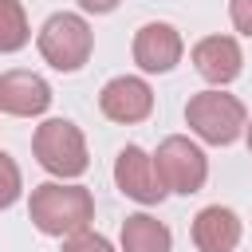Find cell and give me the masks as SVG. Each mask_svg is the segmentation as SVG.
<instances>
[{"label": "cell", "instance_id": "cell-1", "mask_svg": "<svg viewBox=\"0 0 252 252\" xmlns=\"http://www.w3.org/2000/svg\"><path fill=\"white\" fill-rule=\"evenodd\" d=\"M28 213H32V224H35L43 236L67 240V236L91 228V220H94V197H91V189H83V185L47 181V185H35V189H32Z\"/></svg>", "mask_w": 252, "mask_h": 252}, {"label": "cell", "instance_id": "cell-2", "mask_svg": "<svg viewBox=\"0 0 252 252\" xmlns=\"http://www.w3.org/2000/svg\"><path fill=\"white\" fill-rule=\"evenodd\" d=\"M185 122L189 130L209 142V146H232L244 130H248V110L236 94H224V91H201L189 98L185 106Z\"/></svg>", "mask_w": 252, "mask_h": 252}, {"label": "cell", "instance_id": "cell-3", "mask_svg": "<svg viewBox=\"0 0 252 252\" xmlns=\"http://www.w3.org/2000/svg\"><path fill=\"white\" fill-rule=\"evenodd\" d=\"M35 47L43 55V63H51L55 71H79L87 59H91V47H94V32L83 16L75 12H55L43 20L39 35H35Z\"/></svg>", "mask_w": 252, "mask_h": 252}, {"label": "cell", "instance_id": "cell-4", "mask_svg": "<svg viewBox=\"0 0 252 252\" xmlns=\"http://www.w3.org/2000/svg\"><path fill=\"white\" fill-rule=\"evenodd\" d=\"M32 154L35 161L55 173V177H79L87 173L91 158H87V138L75 122L67 118H47L35 126V138H32Z\"/></svg>", "mask_w": 252, "mask_h": 252}, {"label": "cell", "instance_id": "cell-5", "mask_svg": "<svg viewBox=\"0 0 252 252\" xmlns=\"http://www.w3.org/2000/svg\"><path fill=\"white\" fill-rule=\"evenodd\" d=\"M154 165H158V177H161L165 193H185V197H189V193H197V189L205 185V177H209V158H205V150H201L197 142L181 138V134H173V138H165V142L158 146Z\"/></svg>", "mask_w": 252, "mask_h": 252}, {"label": "cell", "instance_id": "cell-6", "mask_svg": "<svg viewBox=\"0 0 252 252\" xmlns=\"http://www.w3.org/2000/svg\"><path fill=\"white\" fill-rule=\"evenodd\" d=\"M181 51H185V43H181L177 28L165 24V20H150V24H142L138 35H134V63H138L146 75H165V71H173V67L181 63Z\"/></svg>", "mask_w": 252, "mask_h": 252}, {"label": "cell", "instance_id": "cell-7", "mask_svg": "<svg viewBox=\"0 0 252 252\" xmlns=\"http://www.w3.org/2000/svg\"><path fill=\"white\" fill-rule=\"evenodd\" d=\"M114 185L130 201H138V205H158L165 197V185L158 177V165H154V158L142 146H126L114 158Z\"/></svg>", "mask_w": 252, "mask_h": 252}, {"label": "cell", "instance_id": "cell-8", "mask_svg": "<svg viewBox=\"0 0 252 252\" xmlns=\"http://www.w3.org/2000/svg\"><path fill=\"white\" fill-rule=\"evenodd\" d=\"M98 110L110 118V122H142V118H150V110H154V91H150V83L146 79H138V75H118V79H110L106 87H102V94H98Z\"/></svg>", "mask_w": 252, "mask_h": 252}, {"label": "cell", "instance_id": "cell-9", "mask_svg": "<svg viewBox=\"0 0 252 252\" xmlns=\"http://www.w3.org/2000/svg\"><path fill=\"white\" fill-rule=\"evenodd\" d=\"M51 106V87L43 75L35 71H4L0 75V110L12 114V118H35Z\"/></svg>", "mask_w": 252, "mask_h": 252}, {"label": "cell", "instance_id": "cell-10", "mask_svg": "<svg viewBox=\"0 0 252 252\" xmlns=\"http://www.w3.org/2000/svg\"><path fill=\"white\" fill-rule=\"evenodd\" d=\"M193 67L201 79H209L213 87H224L240 75L244 67V55H240V43L232 35H205L197 47H193Z\"/></svg>", "mask_w": 252, "mask_h": 252}, {"label": "cell", "instance_id": "cell-11", "mask_svg": "<svg viewBox=\"0 0 252 252\" xmlns=\"http://www.w3.org/2000/svg\"><path fill=\"white\" fill-rule=\"evenodd\" d=\"M193 244L201 252H232L240 244V217L224 205H209L193 217Z\"/></svg>", "mask_w": 252, "mask_h": 252}, {"label": "cell", "instance_id": "cell-12", "mask_svg": "<svg viewBox=\"0 0 252 252\" xmlns=\"http://www.w3.org/2000/svg\"><path fill=\"white\" fill-rule=\"evenodd\" d=\"M169 248H173V236L158 217L134 213L122 220V252H169Z\"/></svg>", "mask_w": 252, "mask_h": 252}, {"label": "cell", "instance_id": "cell-13", "mask_svg": "<svg viewBox=\"0 0 252 252\" xmlns=\"http://www.w3.org/2000/svg\"><path fill=\"white\" fill-rule=\"evenodd\" d=\"M32 28H28V12L20 0H0V51L12 55L20 47H28Z\"/></svg>", "mask_w": 252, "mask_h": 252}, {"label": "cell", "instance_id": "cell-14", "mask_svg": "<svg viewBox=\"0 0 252 252\" xmlns=\"http://www.w3.org/2000/svg\"><path fill=\"white\" fill-rule=\"evenodd\" d=\"M20 189H24L20 165L12 161V154H4V150H0V209L16 205V201H20Z\"/></svg>", "mask_w": 252, "mask_h": 252}, {"label": "cell", "instance_id": "cell-15", "mask_svg": "<svg viewBox=\"0 0 252 252\" xmlns=\"http://www.w3.org/2000/svg\"><path fill=\"white\" fill-rule=\"evenodd\" d=\"M59 252H114V244H110L106 236H98V232H91V228H83V232H75V236H67Z\"/></svg>", "mask_w": 252, "mask_h": 252}, {"label": "cell", "instance_id": "cell-16", "mask_svg": "<svg viewBox=\"0 0 252 252\" xmlns=\"http://www.w3.org/2000/svg\"><path fill=\"white\" fill-rule=\"evenodd\" d=\"M228 16L240 35H252V0H228Z\"/></svg>", "mask_w": 252, "mask_h": 252}, {"label": "cell", "instance_id": "cell-17", "mask_svg": "<svg viewBox=\"0 0 252 252\" xmlns=\"http://www.w3.org/2000/svg\"><path fill=\"white\" fill-rule=\"evenodd\" d=\"M79 8L83 12H94V16H106V12L118 8V0H79Z\"/></svg>", "mask_w": 252, "mask_h": 252}, {"label": "cell", "instance_id": "cell-18", "mask_svg": "<svg viewBox=\"0 0 252 252\" xmlns=\"http://www.w3.org/2000/svg\"><path fill=\"white\" fill-rule=\"evenodd\" d=\"M244 134H248V150H252V122H248V130H244Z\"/></svg>", "mask_w": 252, "mask_h": 252}]
</instances>
